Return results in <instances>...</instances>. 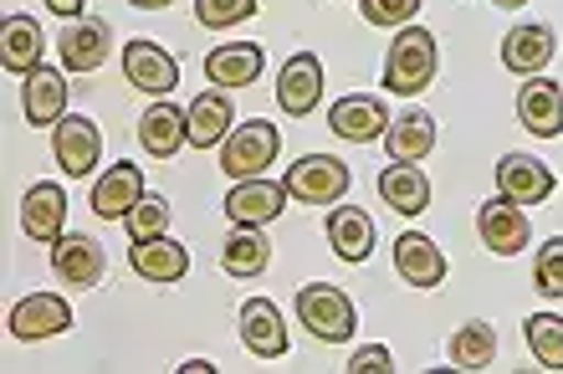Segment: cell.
<instances>
[{
  "label": "cell",
  "mask_w": 563,
  "mask_h": 374,
  "mask_svg": "<svg viewBox=\"0 0 563 374\" xmlns=\"http://www.w3.org/2000/svg\"><path fill=\"white\" fill-rule=\"evenodd\" d=\"M435 73H441V42L426 26H400L385 57V88L395 98H416L435 82Z\"/></svg>",
  "instance_id": "6da1fadb"
},
{
  "label": "cell",
  "mask_w": 563,
  "mask_h": 374,
  "mask_svg": "<svg viewBox=\"0 0 563 374\" xmlns=\"http://www.w3.org/2000/svg\"><path fill=\"white\" fill-rule=\"evenodd\" d=\"M297 318H302V329L312 339H323V344H343L349 333L358 329V308L354 298L333 283H308L297 287Z\"/></svg>",
  "instance_id": "7a4b0ae2"
},
{
  "label": "cell",
  "mask_w": 563,
  "mask_h": 374,
  "mask_svg": "<svg viewBox=\"0 0 563 374\" xmlns=\"http://www.w3.org/2000/svg\"><path fill=\"white\" fill-rule=\"evenodd\" d=\"M277 150H282L277 123L267 119L236 123L221 144V169L231 180H256V175H267V165H277Z\"/></svg>",
  "instance_id": "3957f363"
},
{
  "label": "cell",
  "mask_w": 563,
  "mask_h": 374,
  "mask_svg": "<svg viewBox=\"0 0 563 374\" xmlns=\"http://www.w3.org/2000/svg\"><path fill=\"white\" fill-rule=\"evenodd\" d=\"M349 165L333 160V154H302L292 169H287V195L302 200V206H339L343 195H349Z\"/></svg>",
  "instance_id": "277c9868"
},
{
  "label": "cell",
  "mask_w": 563,
  "mask_h": 374,
  "mask_svg": "<svg viewBox=\"0 0 563 374\" xmlns=\"http://www.w3.org/2000/svg\"><path fill=\"white\" fill-rule=\"evenodd\" d=\"M52 154H57V169L62 175H92L98 160H103V134H98V123L82 119V113H67L62 123H52Z\"/></svg>",
  "instance_id": "5b68a950"
},
{
  "label": "cell",
  "mask_w": 563,
  "mask_h": 374,
  "mask_svg": "<svg viewBox=\"0 0 563 374\" xmlns=\"http://www.w3.org/2000/svg\"><path fill=\"white\" fill-rule=\"evenodd\" d=\"M57 52H62V67H67V73H98V67L113 57V26L98 21V15H77V21L62 26Z\"/></svg>",
  "instance_id": "8992f818"
},
{
  "label": "cell",
  "mask_w": 563,
  "mask_h": 374,
  "mask_svg": "<svg viewBox=\"0 0 563 374\" xmlns=\"http://www.w3.org/2000/svg\"><path fill=\"white\" fill-rule=\"evenodd\" d=\"M476 231H482V246L497 256H518L528 241H533V226H528V210L518 206V200H507V195H497V200H482V210H476Z\"/></svg>",
  "instance_id": "52a82bcc"
},
{
  "label": "cell",
  "mask_w": 563,
  "mask_h": 374,
  "mask_svg": "<svg viewBox=\"0 0 563 374\" xmlns=\"http://www.w3.org/2000/svg\"><path fill=\"white\" fill-rule=\"evenodd\" d=\"M287 185L282 180H267V175H256V180H231V195H225V216L231 226H267L277 221L282 210H287Z\"/></svg>",
  "instance_id": "ba28073f"
},
{
  "label": "cell",
  "mask_w": 563,
  "mask_h": 374,
  "mask_svg": "<svg viewBox=\"0 0 563 374\" xmlns=\"http://www.w3.org/2000/svg\"><path fill=\"white\" fill-rule=\"evenodd\" d=\"M123 77H129V88L148 92V98H164V92L179 82V62L169 57L159 42L139 36V42L123 46Z\"/></svg>",
  "instance_id": "9c48e42d"
},
{
  "label": "cell",
  "mask_w": 563,
  "mask_h": 374,
  "mask_svg": "<svg viewBox=\"0 0 563 374\" xmlns=\"http://www.w3.org/2000/svg\"><path fill=\"white\" fill-rule=\"evenodd\" d=\"M323 98V62L312 57V52H297V57L282 62L277 73V103L282 113H292V119H308L312 108Z\"/></svg>",
  "instance_id": "30bf717a"
},
{
  "label": "cell",
  "mask_w": 563,
  "mask_h": 374,
  "mask_svg": "<svg viewBox=\"0 0 563 374\" xmlns=\"http://www.w3.org/2000/svg\"><path fill=\"white\" fill-rule=\"evenodd\" d=\"M21 226H26L31 241H42V246H57L67 237V190L57 180H42L31 185L26 200H21Z\"/></svg>",
  "instance_id": "8fae6325"
},
{
  "label": "cell",
  "mask_w": 563,
  "mask_h": 374,
  "mask_svg": "<svg viewBox=\"0 0 563 374\" xmlns=\"http://www.w3.org/2000/svg\"><path fill=\"white\" fill-rule=\"evenodd\" d=\"M241 344L252 349L256 360H282L287 354V318L272 298H246L241 302Z\"/></svg>",
  "instance_id": "7c38bea8"
},
{
  "label": "cell",
  "mask_w": 563,
  "mask_h": 374,
  "mask_svg": "<svg viewBox=\"0 0 563 374\" xmlns=\"http://www.w3.org/2000/svg\"><path fill=\"white\" fill-rule=\"evenodd\" d=\"M553 169L543 165V160H533V154H503L497 160V195H507V200H518V206H543L553 195Z\"/></svg>",
  "instance_id": "4fadbf2b"
},
{
  "label": "cell",
  "mask_w": 563,
  "mask_h": 374,
  "mask_svg": "<svg viewBox=\"0 0 563 374\" xmlns=\"http://www.w3.org/2000/svg\"><path fill=\"white\" fill-rule=\"evenodd\" d=\"M518 119L528 134L538 139H559L563 134V82H553V77H528L518 92Z\"/></svg>",
  "instance_id": "5bb4252c"
},
{
  "label": "cell",
  "mask_w": 563,
  "mask_h": 374,
  "mask_svg": "<svg viewBox=\"0 0 563 374\" xmlns=\"http://www.w3.org/2000/svg\"><path fill=\"white\" fill-rule=\"evenodd\" d=\"M103 241L98 237H82V231H73V237H62L57 246H52V272H57L67 287H98L103 283Z\"/></svg>",
  "instance_id": "9a60e30c"
},
{
  "label": "cell",
  "mask_w": 563,
  "mask_h": 374,
  "mask_svg": "<svg viewBox=\"0 0 563 374\" xmlns=\"http://www.w3.org/2000/svg\"><path fill=\"white\" fill-rule=\"evenodd\" d=\"M262 67H267V52L256 42H221V46H210V57H206V77L225 92L252 88L256 77H262Z\"/></svg>",
  "instance_id": "2e32d148"
},
{
  "label": "cell",
  "mask_w": 563,
  "mask_h": 374,
  "mask_svg": "<svg viewBox=\"0 0 563 374\" xmlns=\"http://www.w3.org/2000/svg\"><path fill=\"white\" fill-rule=\"evenodd\" d=\"M328 129L339 139H349V144H374V139H385V129H389V108L379 103V98L354 92V98H339V103L328 108Z\"/></svg>",
  "instance_id": "e0dca14e"
},
{
  "label": "cell",
  "mask_w": 563,
  "mask_h": 374,
  "mask_svg": "<svg viewBox=\"0 0 563 374\" xmlns=\"http://www.w3.org/2000/svg\"><path fill=\"white\" fill-rule=\"evenodd\" d=\"M144 200V169L139 165H108L98 180H92V210L103 216V221H123L129 210Z\"/></svg>",
  "instance_id": "ac0fdd59"
},
{
  "label": "cell",
  "mask_w": 563,
  "mask_h": 374,
  "mask_svg": "<svg viewBox=\"0 0 563 374\" xmlns=\"http://www.w3.org/2000/svg\"><path fill=\"white\" fill-rule=\"evenodd\" d=\"M553 52H559V36H553L549 26H538V21L512 26L503 36V67L518 77H538L553 62Z\"/></svg>",
  "instance_id": "d6986e66"
},
{
  "label": "cell",
  "mask_w": 563,
  "mask_h": 374,
  "mask_svg": "<svg viewBox=\"0 0 563 374\" xmlns=\"http://www.w3.org/2000/svg\"><path fill=\"white\" fill-rule=\"evenodd\" d=\"M73 329V302L57 293H31L11 308V333L15 339H52V333Z\"/></svg>",
  "instance_id": "ffe728a7"
},
{
  "label": "cell",
  "mask_w": 563,
  "mask_h": 374,
  "mask_svg": "<svg viewBox=\"0 0 563 374\" xmlns=\"http://www.w3.org/2000/svg\"><path fill=\"white\" fill-rule=\"evenodd\" d=\"M395 272H400L410 287H441L451 267H445V252L426 231H405V237L395 241Z\"/></svg>",
  "instance_id": "44dd1931"
},
{
  "label": "cell",
  "mask_w": 563,
  "mask_h": 374,
  "mask_svg": "<svg viewBox=\"0 0 563 374\" xmlns=\"http://www.w3.org/2000/svg\"><path fill=\"white\" fill-rule=\"evenodd\" d=\"M21 108H26L31 129L62 123L67 119V77H62L57 67H36V73H26V82H21Z\"/></svg>",
  "instance_id": "7402d4cb"
},
{
  "label": "cell",
  "mask_w": 563,
  "mask_h": 374,
  "mask_svg": "<svg viewBox=\"0 0 563 374\" xmlns=\"http://www.w3.org/2000/svg\"><path fill=\"white\" fill-rule=\"evenodd\" d=\"M42 21L36 15H5V26H0V67L5 73H36L42 67Z\"/></svg>",
  "instance_id": "603a6c76"
},
{
  "label": "cell",
  "mask_w": 563,
  "mask_h": 374,
  "mask_svg": "<svg viewBox=\"0 0 563 374\" xmlns=\"http://www.w3.org/2000/svg\"><path fill=\"white\" fill-rule=\"evenodd\" d=\"M129 262L144 283H179L185 272H190V252L179 246L175 237H148V241H134L129 246Z\"/></svg>",
  "instance_id": "cb8c5ba5"
},
{
  "label": "cell",
  "mask_w": 563,
  "mask_h": 374,
  "mask_svg": "<svg viewBox=\"0 0 563 374\" xmlns=\"http://www.w3.org/2000/svg\"><path fill=\"white\" fill-rule=\"evenodd\" d=\"M185 113H190V144H195V150H221L225 134L236 129V108H231L225 88L200 92Z\"/></svg>",
  "instance_id": "d4e9b609"
},
{
  "label": "cell",
  "mask_w": 563,
  "mask_h": 374,
  "mask_svg": "<svg viewBox=\"0 0 563 374\" xmlns=\"http://www.w3.org/2000/svg\"><path fill=\"white\" fill-rule=\"evenodd\" d=\"M139 144H144L154 160H175L179 144H190V113L175 103H154L139 119Z\"/></svg>",
  "instance_id": "484cf974"
},
{
  "label": "cell",
  "mask_w": 563,
  "mask_h": 374,
  "mask_svg": "<svg viewBox=\"0 0 563 374\" xmlns=\"http://www.w3.org/2000/svg\"><path fill=\"white\" fill-rule=\"evenodd\" d=\"M328 246L343 256V262H369L374 252V221L358 206H333L328 210Z\"/></svg>",
  "instance_id": "4316f807"
},
{
  "label": "cell",
  "mask_w": 563,
  "mask_h": 374,
  "mask_svg": "<svg viewBox=\"0 0 563 374\" xmlns=\"http://www.w3.org/2000/svg\"><path fill=\"white\" fill-rule=\"evenodd\" d=\"M385 150L395 165H420L430 150H435V119L430 113H400V119H389L385 129Z\"/></svg>",
  "instance_id": "83f0119b"
},
{
  "label": "cell",
  "mask_w": 563,
  "mask_h": 374,
  "mask_svg": "<svg viewBox=\"0 0 563 374\" xmlns=\"http://www.w3.org/2000/svg\"><path fill=\"white\" fill-rule=\"evenodd\" d=\"M272 262V241L262 237V226H236L221 246V267L231 277H262Z\"/></svg>",
  "instance_id": "f1b7e54d"
},
{
  "label": "cell",
  "mask_w": 563,
  "mask_h": 374,
  "mask_svg": "<svg viewBox=\"0 0 563 374\" xmlns=\"http://www.w3.org/2000/svg\"><path fill=\"white\" fill-rule=\"evenodd\" d=\"M379 195H385V206L395 210V216H420V210L430 206V180L416 165H395V160H389V169L379 175Z\"/></svg>",
  "instance_id": "f546056e"
},
{
  "label": "cell",
  "mask_w": 563,
  "mask_h": 374,
  "mask_svg": "<svg viewBox=\"0 0 563 374\" xmlns=\"http://www.w3.org/2000/svg\"><path fill=\"white\" fill-rule=\"evenodd\" d=\"M497 360V329L492 323H466L451 333V364L456 370H487Z\"/></svg>",
  "instance_id": "4dcf8cb0"
},
{
  "label": "cell",
  "mask_w": 563,
  "mask_h": 374,
  "mask_svg": "<svg viewBox=\"0 0 563 374\" xmlns=\"http://www.w3.org/2000/svg\"><path fill=\"white\" fill-rule=\"evenodd\" d=\"M528 333V349H533V360L543 370H563V318L559 314H533L522 323Z\"/></svg>",
  "instance_id": "1f68e13d"
},
{
  "label": "cell",
  "mask_w": 563,
  "mask_h": 374,
  "mask_svg": "<svg viewBox=\"0 0 563 374\" xmlns=\"http://www.w3.org/2000/svg\"><path fill=\"white\" fill-rule=\"evenodd\" d=\"M123 221H129V241L164 237V231H169V200H164V195H144V200L123 216Z\"/></svg>",
  "instance_id": "d6a6232c"
},
{
  "label": "cell",
  "mask_w": 563,
  "mask_h": 374,
  "mask_svg": "<svg viewBox=\"0 0 563 374\" xmlns=\"http://www.w3.org/2000/svg\"><path fill=\"white\" fill-rule=\"evenodd\" d=\"M256 15V0H195V21L206 31H225L236 21H252Z\"/></svg>",
  "instance_id": "836d02e7"
},
{
  "label": "cell",
  "mask_w": 563,
  "mask_h": 374,
  "mask_svg": "<svg viewBox=\"0 0 563 374\" xmlns=\"http://www.w3.org/2000/svg\"><path fill=\"white\" fill-rule=\"evenodd\" d=\"M533 283L543 298H563V237L543 241L538 246V262H533Z\"/></svg>",
  "instance_id": "e575fe53"
},
{
  "label": "cell",
  "mask_w": 563,
  "mask_h": 374,
  "mask_svg": "<svg viewBox=\"0 0 563 374\" xmlns=\"http://www.w3.org/2000/svg\"><path fill=\"white\" fill-rule=\"evenodd\" d=\"M426 0H358V11L369 26H410Z\"/></svg>",
  "instance_id": "d590c367"
},
{
  "label": "cell",
  "mask_w": 563,
  "mask_h": 374,
  "mask_svg": "<svg viewBox=\"0 0 563 374\" xmlns=\"http://www.w3.org/2000/svg\"><path fill=\"white\" fill-rule=\"evenodd\" d=\"M349 370H358V374H385V370H395V360H389L385 344H369V349H354Z\"/></svg>",
  "instance_id": "8d00e7d4"
},
{
  "label": "cell",
  "mask_w": 563,
  "mask_h": 374,
  "mask_svg": "<svg viewBox=\"0 0 563 374\" xmlns=\"http://www.w3.org/2000/svg\"><path fill=\"white\" fill-rule=\"evenodd\" d=\"M82 6H88V0H46V11L62 15V21H77V15H82Z\"/></svg>",
  "instance_id": "74e56055"
},
{
  "label": "cell",
  "mask_w": 563,
  "mask_h": 374,
  "mask_svg": "<svg viewBox=\"0 0 563 374\" xmlns=\"http://www.w3.org/2000/svg\"><path fill=\"white\" fill-rule=\"evenodd\" d=\"M129 6H139V11H164V6H175V0H129Z\"/></svg>",
  "instance_id": "f35d334b"
},
{
  "label": "cell",
  "mask_w": 563,
  "mask_h": 374,
  "mask_svg": "<svg viewBox=\"0 0 563 374\" xmlns=\"http://www.w3.org/2000/svg\"><path fill=\"white\" fill-rule=\"evenodd\" d=\"M210 370H216L210 360H190V364H185V374H210Z\"/></svg>",
  "instance_id": "ab89813d"
},
{
  "label": "cell",
  "mask_w": 563,
  "mask_h": 374,
  "mask_svg": "<svg viewBox=\"0 0 563 374\" xmlns=\"http://www.w3.org/2000/svg\"><path fill=\"white\" fill-rule=\"evenodd\" d=\"M492 6H503V11H512V6H522V0H492Z\"/></svg>",
  "instance_id": "60d3db41"
}]
</instances>
